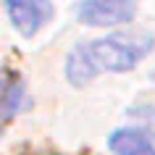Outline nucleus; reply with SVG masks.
I'll list each match as a JSON object with an SVG mask.
<instances>
[{
    "label": "nucleus",
    "instance_id": "5",
    "mask_svg": "<svg viewBox=\"0 0 155 155\" xmlns=\"http://www.w3.org/2000/svg\"><path fill=\"white\" fill-rule=\"evenodd\" d=\"M24 100V84L18 79H11L5 74V84H3V121H11V116L21 108Z\"/></svg>",
    "mask_w": 155,
    "mask_h": 155
},
{
    "label": "nucleus",
    "instance_id": "4",
    "mask_svg": "<svg viewBox=\"0 0 155 155\" xmlns=\"http://www.w3.org/2000/svg\"><path fill=\"white\" fill-rule=\"evenodd\" d=\"M110 150L116 155H155L150 139L137 129H118L110 134Z\"/></svg>",
    "mask_w": 155,
    "mask_h": 155
},
{
    "label": "nucleus",
    "instance_id": "1",
    "mask_svg": "<svg viewBox=\"0 0 155 155\" xmlns=\"http://www.w3.org/2000/svg\"><path fill=\"white\" fill-rule=\"evenodd\" d=\"M153 50L150 34H116L105 40H92L71 50L66 61V76L71 84H87L100 71H129L142 55Z\"/></svg>",
    "mask_w": 155,
    "mask_h": 155
},
{
    "label": "nucleus",
    "instance_id": "6",
    "mask_svg": "<svg viewBox=\"0 0 155 155\" xmlns=\"http://www.w3.org/2000/svg\"><path fill=\"white\" fill-rule=\"evenodd\" d=\"M131 118H139V121L147 126V131L155 137V105H134L129 110Z\"/></svg>",
    "mask_w": 155,
    "mask_h": 155
},
{
    "label": "nucleus",
    "instance_id": "3",
    "mask_svg": "<svg viewBox=\"0 0 155 155\" xmlns=\"http://www.w3.org/2000/svg\"><path fill=\"white\" fill-rule=\"evenodd\" d=\"M5 11H8L11 21H13V26H16L18 32L24 34V37H32L50 18L53 5L50 3H34V0H8Z\"/></svg>",
    "mask_w": 155,
    "mask_h": 155
},
{
    "label": "nucleus",
    "instance_id": "2",
    "mask_svg": "<svg viewBox=\"0 0 155 155\" xmlns=\"http://www.w3.org/2000/svg\"><path fill=\"white\" fill-rule=\"evenodd\" d=\"M76 13L84 24L90 26H113L124 24L134 16V3H116V0H90V3H79Z\"/></svg>",
    "mask_w": 155,
    "mask_h": 155
}]
</instances>
